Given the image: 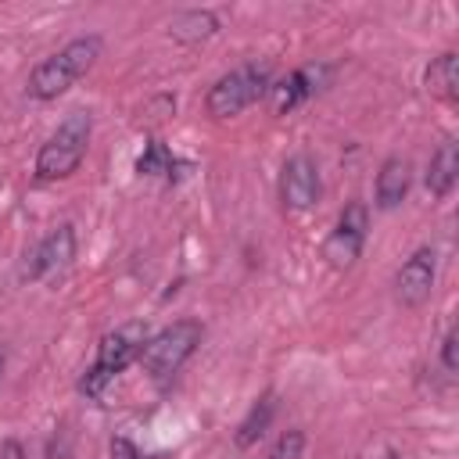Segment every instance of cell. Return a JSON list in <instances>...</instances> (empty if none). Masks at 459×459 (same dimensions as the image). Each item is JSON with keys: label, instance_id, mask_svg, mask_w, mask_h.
Segmentation results:
<instances>
[{"label": "cell", "instance_id": "cell-1", "mask_svg": "<svg viewBox=\"0 0 459 459\" xmlns=\"http://www.w3.org/2000/svg\"><path fill=\"white\" fill-rule=\"evenodd\" d=\"M100 47H104V39L93 36V32L68 39L57 54L43 57V61L32 68V75H29V93H32L36 100H57L61 93H68V90L93 68V61L100 57Z\"/></svg>", "mask_w": 459, "mask_h": 459}, {"label": "cell", "instance_id": "cell-2", "mask_svg": "<svg viewBox=\"0 0 459 459\" xmlns=\"http://www.w3.org/2000/svg\"><path fill=\"white\" fill-rule=\"evenodd\" d=\"M147 337H151V330H147V323H140V319L108 330V333L100 337V344H97L93 366H90V369L82 373V380H79V391H82L86 398H100L104 387H108L122 369H129L133 362H140Z\"/></svg>", "mask_w": 459, "mask_h": 459}, {"label": "cell", "instance_id": "cell-3", "mask_svg": "<svg viewBox=\"0 0 459 459\" xmlns=\"http://www.w3.org/2000/svg\"><path fill=\"white\" fill-rule=\"evenodd\" d=\"M90 136H93V118L86 111H72L39 147L36 154V179L39 183H54V179H68L82 158H86V147H90Z\"/></svg>", "mask_w": 459, "mask_h": 459}, {"label": "cell", "instance_id": "cell-4", "mask_svg": "<svg viewBox=\"0 0 459 459\" xmlns=\"http://www.w3.org/2000/svg\"><path fill=\"white\" fill-rule=\"evenodd\" d=\"M269 90H273V68L258 65V61H247V65H240V68H233V72H226L222 79L212 82V90L204 97V111L212 118H233L244 108L258 104Z\"/></svg>", "mask_w": 459, "mask_h": 459}, {"label": "cell", "instance_id": "cell-5", "mask_svg": "<svg viewBox=\"0 0 459 459\" xmlns=\"http://www.w3.org/2000/svg\"><path fill=\"white\" fill-rule=\"evenodd\" d=\"M201 337H204V326L197 319H176L165 330L151 333L143 344V355H140L151 380H172L183 369V362L197 351Z\"/></svg>", "mask_w": 459, "mask_h": 459}, {"label": "cell", "instance_id": "cell-6", "mask_svg": "<svg viewBox=\"0 0 459 459\" xmlns=\"http://www.w3.org/2000/svg\"><path fill=\"white\" fill-rule=\"evenodd\" d=\"M366 230H369V208H366L362 201L344 204V212L337 215L330 237H326V244H323V258H326L333 269H351L355 258L362 255Z\"/></svg>", "mask_w": 459, "mask_h": 459}, {"label": "cell", "instance_id": "cell-7", "mask_svg": "<svg viewBox=\"0 0 459 459\" xmlns=\"http://www.w3.org/2000/svg\"><path fill=\"white\" fill-rule=\"evenodd\" d=\"M72 258H75V230L68 222H61V226H54L32 247L29 265H25V276L36 280V283H50V280H57L72 265Z\"/></svg>", "mask_w": 459, "mask_h": 459}, {"label": "cell", "instance_id": "cell-8", "mask_svg": "<svg viewBox=\"0 0 459 459\" xmlns=\"http://www.w3.org/2000/svg\"><path fill=\"white\" fill-rule=\"evenodd\" d=\"M323 194V183H319V165L308 158V154H294L283 161V172H280V201L287 212H308Z\"/></svg>", "mask_w": 459, "mask_h": 459}, {"label": "cell", "instance_id": "cell-9", "mask_svg": "<svg viewBox=\"0 0 459 459\" xmlns=\"http://www.w3.org/2000/svg\"><path fill=\"white\" fill-rule=\"evenodd\" d=\"M434 280H437V251L434 247H416L402 269L394 273V298L409 308L423 305L434 290Z\"/></svg>", "mask_w": 459, "mask_h": 459}, {"label": "cell", "instance_id": "cell-10", "mask_svg": "<svg viewBox=\"0 0 459 459\" xmlns=\"http://www.w3.org/2000/svg\"><path fill=\"white\" fill-rule=\"evenodd\" d=\"M455 176H459V143L448 136V140H441V143H437V151L430 154L423 183H427L430 197H437V201H441V197H448V194H452Z\"/></svg>", "mask_w": 459, "mask_h": 459}, {"label": "cell", "instance_id": "cell-11", "mask_svg": "<svg viewBox=\"0 0 459 459\" xmlns=\"http://www.w3.org/2000/svg\"><path fill=\"white\" fill-rule=\"evenodd\" d=\"M330 68H316V65H308V68H298V72H290L283 82H276L273 86V97H276V111L283 115V111H294L305 97H312L316 90H319V79L326 75Z\"/></svg>", "mask_w": 459, "mask_h": 459}, {"label": "cell", "instance_id": "cell-12", "mask_svg": "<svg viewBox=\"0 0 459 459\" xmlns=\"http://www.w3.org/2000/svg\"><path fill=\"white\" fill-rule=\"evenodd\" d=\"M409 179H412L409 161L398 158V154L387 158V161L380 165V172H377V208H394V204H402L405 194H409Z\"/></svg>", "mask_w": 459, "mask_h": 459}, {"label": "cell", "instance_id": "cell-13", "mask_svg": "<svg viewBox=\"0 0 459 459\" xmlns=\"http://www.w3.org/2000/svg\"><path fill=\"white\" fill-rule=\"evenodd\" d=\"M219 32V18L204 7H190V11H179L172 22H169V36L179 39V43H204Z\"/></svg>", "mask_w": 459, "mask_h": 459}, {"label": "cell", "instance_id": "cell-14", "mask_svg": "<svg viewBox=\"0 0 459 459\" xmlns=\"http://www.w3.org/2000/svg\"><path fill=\"white\" fill-rule=\"evenodd\" d=\"M273 416H276V394H273V391H265V394H258V398H255V405L247 409V416L237 423V434H233L237 448H251V445H258V437L269 430Z\"/></svg>", "mask_w": 459, "mask_h": 459}, {"label": "cell", "instance_id": "cell-15", "mask_svg": "<svg viewBox=\"0 0 459 459\" xmlns=\"http://www.w3.org/2000/svg\"><path fill=\"white\" fill-rule=\"evenodd\" d=\"M427 90L437 93L441 100H455V93H459V57L452 50H445L441 57L430 61V68H427Z\"/></svg>", "mask_w": 459, "mask_h": 459}, {"label": "cell", "instance_id": "cell-16", "mask_svg": "<svg viewBox=\"0 0 459 459\" xmlns=\"http://www.w3.org/2000/svg\"><path fill=\"white\" fill-rule=\"evenodd\" d=\"M172 169H176V158H172V151L161 140H151L143 147L140 161H136V172L140 176H165V179H172Z\"/></svg>", "mask_w": 459, "mask_h": 459}, {"label": "cell", "instance_id": "cell-17", "mask_svg": "<svg viewBox=\"0 0 459 459\" xmlns=\"http://www.w3.org/2000/svg\"><path fill=\"white\" fill-rule=\"evenodd\" d=\"M301 452H305V430L290 427V430H283V434L273 441V448H269L265 459H301Z\"/></svg>", "mask_w": 459, "mask_h": 459}, {"label": "cell", "instance_id": "cell-18", "mask_svg": "<svg viewBox=\"0 0 459 459\" xmlns=\"http://www.w3.org/2000/svg\"><path fill=\"white\" fill-rule=\"evenodd\" d=\"M455 344H459V330H455V326H448V330H445V337H441V366H445V373H448V377H455V369H459Z\"/></svg>", "mask_w": 459, "mask_h": 459}, {"label": "cell", "instance_id": "cell-19", "mask_svg": "<svg viewBox=\"0 0 459 459\" xmlns=\"http://www.w3.org/2000/svg\"><path fill=\"white\" fill-rule=\"evenodd\" d=\"M68 455H72V434L68 427H61L47 445V459H68Z\"/></svg>", "mask_w": 459, "mask_h": 459}, {"label": "cell", "instance_id": "cell-20", "mask_svg": "<svg viewBox=\"0 0 459 459\" xmlns=\"http://www.w3.org/2000/svg\"><path fill=\"white\" fill-rule=\"evenodd\" d=\"M111 459H143V455L129 437L118 434V437H111Z\"/></svg>", "mask_w": 459, "mask_h": 459}, {"label": "cell", "instance_id": "cell-21", "mask_svg": "<svg viewBox=\"0 0 459 459\" xmlns=\"http://www.w3.org/2000/svg\"><path fill=\"white\" fill-rule=\"evenodd\" d=\"M0 459H25V448L18 441H4L0 445Z\"/></svg>", "mask_w": 459, "mask_h": 459}, {"label": "cell", "instance_id": "cell-22", "mask_svg": "<svg viewBox=\"0 0 459 459\" xmlns=\"http://www.w3.org/2000/svg\"><path fill=\"white\" fill-rule=\"evenodd\" d=\"M4 366H7V351H4V344H0V377H4Z\"/></svg>", "mask_w": 459, "mask_h": 459}]
</instances>
